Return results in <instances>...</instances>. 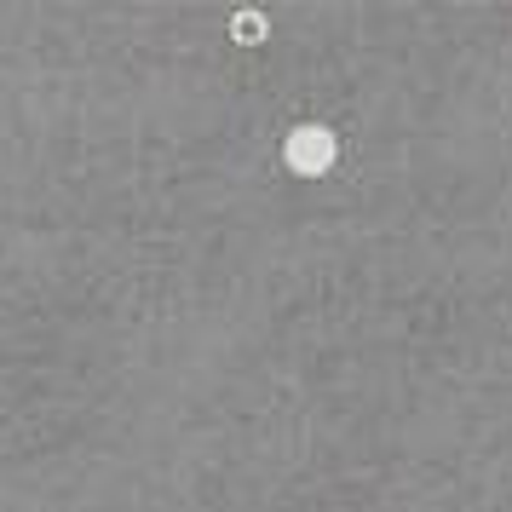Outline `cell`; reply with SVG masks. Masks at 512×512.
Returning a JSON list of instances; mask_svg holds the SVG:
<instances>
[{
    "instance_id": "1",
    "label": "cell",
    "mask_w": 512,
    "mask_h": 512,
    "mask_svg": "<svg viewBox=\"0 0 512 512\" xmlns=\"http://www.w3.org/2000/svg\"><path fill=\"white\" fill-rule=\"evenodd\" d=\"M334 156H340V139H334L328 127H317V121H305V127H294V133L282 139V162L294 167V173H305V179L328 173Z\"/></svg>"
}]
</instances>
